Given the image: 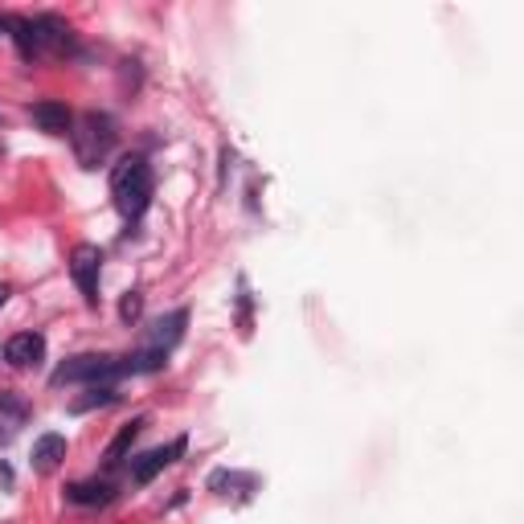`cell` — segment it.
I'll return each instance as SVG.
<instances>
[{
  "label": "cell",
  "instance_id": "obj_16",
  "mask_svg": "<svg viewBox=\"0 0 524 524\" xmlns=\"http://www.w3.org/2000/svg\"><path fill=\"white\" fill-rule=\"evenodd\" d=\"M5 299H9V287H5V283H0V303H5Z\"/></svg>",
  "mask_w": 524,
  "mask_h": 524
},
{
  "label": "cell",
  "instance_id": "obj_13",
  "mask_svg": "<svg viewBox=\"0 0 524 524\" xmlns=\"http://www.w3.org/2000/svg\"><path fill=\"white\" fill-rule=\"evenodd\" d=\"M70 500L74 504H107L111 500V484H74Z\"/></svg>",
  "mask_w": 524,
  "mask_h": 524
},
{
  "label": "cell",
  "instance_id": "obj_11",
  "mask_svg": "<svg viewBox=\"0 0 524 524\" xmlns=\"http://www.w3.org/2000/svg\"><path fill=\"white\" fill-rule=\"evenodd\" d=\"M13 41H17V50H21V58H37L41 54V46H37V33H33V21H17L13 17Z\"/></svg>",
  "mask_w": 524,
  "mask_h": 524
},
{
  "label": "cell",
  "instance_id": "obj_14",
  "mask_svg": "<svg viewBox=\"0 0 524 524\" xmlns=\"http://www.w3.org/2000/svg\"><path fill=\"white\" fill-rule=\"evenodd\" d=\"M0 414H5V418H25V402L0 389Z\"/></svg>",
  "mask_w": 524,
  "mask_h": 524
},
{
  "label": "cell",
  "instance_id": "obj_1",
  "mask_svg": "<svg viewBox=\"0 0 524 524\" xmlns=\"http://www.w3.org/2000/svg\"><path fill=\"white\" fill-rule=\"evenodd\" d=\"M111 197H115V209L136 222L144 217V209L152 205V168L144 156H123L111 172Z\"/></svg>",
  "mask_w": 524,
  "mask_h": 524
},
{
  "label": "cell",
  "instance_id": "obj_5",
  "mask_svg": "<svg viewBox=\"0 0 524 524\" xmlns=\"http://www.w3.org/2000/svg\"><path fill=\"white\" fill-rule=\"evenodd\" d=\"M185 455V439H172V443H164V447H156V451H148V455H140L136 463H131V479L136 484H148V479H156L168 463H177Z\"/></svg>",
  "mask_w": 524,
  "mask_h": 524
},
{
  "label": "cell",
  "instance_id": "obj_3",
  "mask_svg": "<svg viewBox=\"0 0 524 524\" xmlns=\"http://www.w3.org/2000/svg\"><path fill=\"white\" fill-rule=\"evenodd\" d=\"M127 373V361H115V357H95V353H86V357H70L58 373H54V381L58 385H74V381H86V385H111L115 377H123Z\"/></svg>",
  "mask_w": 524,
  "mask_h": 524
},
{
  "label": "cell",
  "instance_id": "obj_9",
  "mask_svg": "<svg viewBox=\"0 0 524 524\" xmlns=\"http://www.w3.org/2000/svg\"><path fill=\"white\" fill-rule=\"evenodd\" d=\"M33 33H37L41 54H46V50L62 54V50L70 46V29H66V21H58V17H33Z\"/></svg>",
  "mask_w": 524,
  "mask_h": 524
},
{
  "label": "cell",
  "instance_id": "obj_17",
  "mask_svg": "<svg viewBox=\"0 0 524 524\" xmlns=\"http://www.w3.org/2000/svg\"><path fill=\"white\" fill-rule=\"evenodd\" d=\"M5 439H9V430H5V426H0V443H5Z\"/></svg>",
  "mask_w": 524,
  "mask_h": 524
},
{
  "label": "cell",
  "instance_id": "obj_10",
  "mask_svg": "<svg viewBox=\"0 0 524 524\" xmlns=\"http://www.w3.org/2000/svg\"><path fill=\"white\" fill-rule=\"evenodd\" d=\"M66 459V439L62 434H41L33 443V471H54Z\"/></svg>",
  "mask_w": 524,
  "mask_h": 524
},
{
  "label": "cell",
  "instance_id": "obj_7",
  "mask_svg": "<svg viewBox=\"0 0 524 524\" xmlns=\"http://www.w3.org/2000/svg\"><path fill=\"white\" fill-rule=\"evenodd\" d=\"M33 123L41 127V131H50V136H66V131L74 127V115H70V107L66 103H54V99H46V103H33Z\"/></svg>",
  "mask_w": 524,
  "mask_h": 524
},
{
  "label": "cell",
  "instance_id": "obj_2",
  "mask_svg": "<svg viewBox=\"0 0 524 524\" xmlns=\"http://www.w3.org/2000/svg\"><path fill=\"white\" fill-rule=\"evenodd\" d=\"M70 140H74V156L82 168H99L115 148V119L103 111H86L82 119H74Z\"/></svg>",
  "mask_w": 524,
  "mask_h": 524
},
{
  "label": "cell",
  "instance_id": "obj_15",
  "mask_svg": "<svg viewBox=\"0 0 524 524\" xmlns=\"http://www.w3.org/2000/svg\"><path fill=\"white\" fill-rule=\"evenodd\" d=\"M119 312H123V320H136V316H140V295H127Z\"/></svg>",
  "mask_w": 524,
  "mask_h": 524
},
{
  "label": "cell",
  "instance_id": "obj_12",
  "mask_svg": "<svg viewBox=\"0 0 524 524\" xmlns=\"http://www.w3.org/2000/svg\"><path fill=\"white\" fill-rule=\"evenodd\" d=\"M140 430H144V418H136V422H127V426H123V430L115 434V443L107 447V463H119V459H123V451H127L131 443H136V434H140Z\"/></svg>",
  "mask_w": 524,
  "mask_h": 524
},
{
  "label": "cell",
  "instance_id": "obj_8",
  "mask_svg": "<svg viewBox=\"0 0 524 524\" xmlns=\"http://www.w3.org/2000/svg\"><path fill=\"white\" fill-rule=\"evenodd\" d=\"M185 312H172V316H164V320H156L152 324V336H148V348L152 353H160V357H168V348L181 340V332H185Z\"/></svg>",
  "mask_w": 524,
  "mask_h": 524
},
{
  "label": "cell",
  "instance_id": "obj_6",
  "mask_svg": "<svg viewBox=\"0 0 524 524\" xmlns=\"http://www.w3.org/2000/svg\"><path fill=\"white\" fill-rule=\"evenodd\" d=\"M41 357H46V336H37V332H17V336L5 344V361L17 365V369L41 365Z\"/></svg>",
  "mask_w": 524,
  "mask_h": 524
},
{
  "label": "cell",
  "instance_id": "obj_4",
  "mask_svg": "<svg viewBox=\"0 0 524 524\" xmlns=\"http://www.w3.org/2000/svg\"><path fill=\"white\" fill-rule=\"evenodd\" d=\"M99 271H103V250L91 246V242L74 246V254H70V279L78 283V291H82L86 303H99Z\"/></svg>",
  "mask_w": 524,
  "mask_h": 524
}]
</instances>
